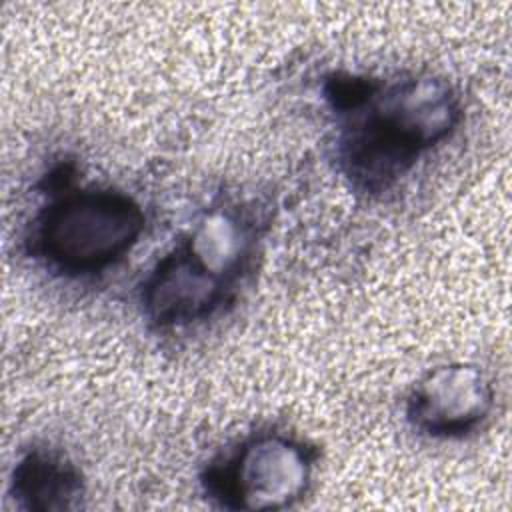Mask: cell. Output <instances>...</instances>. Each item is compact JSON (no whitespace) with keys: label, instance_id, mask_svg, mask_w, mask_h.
I'll return each instance as SVG.
<instances>
[{"label":"cell","instance_id":"cell-1","mask_svg":"<svg viewBox=\"0 0 512 512\" xmlns=\"http://www.w3.org/2000/svg\"><path fill=\"white\" fill-rule=\"evenodd\" d=\"M324 98L336 124L338 168L366 194L398 184L458 130L464 116L456 88L434 74H332Z\"/></svg>","mask_w":512,"mask_h":512},{"label":"cell","instance_id":"cell-2","mask_svg":"<svg viewBox=\"0 0 512 512\" xmlns=\"http://www.w3.org/2000/svg\"><path fill=\"white\" fill-rule=\"evenodd\" d=\"M254 220L232 206L206 208L140 284L144 318L158 330L208 320L232 302L256 254Z\"/></svg>","mask_w":512,"mask_h":512},{"label":"cell","instance_id":"cell-3","mask_svg":"<svg viewBox=\"0 0 512 512\" xmlns=\"http://www.w3.org/2000/svg\"><path fill=\"white\" fill-rule=\"evenodd\" d=\"M142 206L110 186H78L60 176L32 216L28 254L66 278H92L120 264L140 242Z\"/></svg>","mask_w":512,"mask_h":512},{"label":"cell","instance_id":"cell-4","mask_svg":"<svg viewBox=\"0 0 512 512\" xmlns=\"http://www.w3.org/2000/svg\"><path fill=\"white\" fill-rule=\"evenodd\" d=\"M318 450L300 436L262 430L216 456L200 474L204 496L226 510H284L310 490Z\"/></svg>","mask_w":512,"mask_h":512},{"label":"cell","instance_id":"cell-5","mask_svg":"<svg viewBox=\"0 0 512 512\" xmlns=\"http://www.w3.org/2000/svg\"><path fill=\"white\" fill-rule=\"evenodd\" d=\"M496 402L492 378L470 362H446L426 370L406 398V420L422 436L462 440L476 434Z\"/></svg>","mask_w":512,"mask_h":512},{"label":"cell","instance_id":"cell-6","mask_svg":"<svg viewBox=\"0 0 512 512\" xmlns=\"http://www.w3.org/2000/svg\"><path fill=\"white\" fill-rule=\"evenodd\" d=\"M84 480L74 462L50 448H30L14 464L8 494L20 510H74L84 496Z\"/></svg>","mask_w":512,"mask_h":512}]
</instances>
